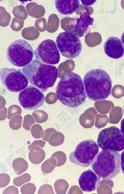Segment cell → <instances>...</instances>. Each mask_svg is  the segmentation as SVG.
Returning a JSON list of instances; mask_svg holds the SVG:
<instances>
[{"label": "cell", "mask_w": 124, "mask_h": 194, "mask_svg": "<svg viewBox=\"0 0 124 194\" xmlns=\"http://www.w3.org/2000/svg\"><path fill=\"white\" fill-rule=\"evenodd\" d=\"M58 99L63 105L77 107L85 101L87 95L82 79L78 74L68 73L60 79L56 89Z\"/></svg>", "instance_id": "6da1fadb"}, {"label": "cell", "mask_w": 124, "mask_h": 194, "mask_svg": "<svg viewBox=\"0 0 124 194\" xmlns=\"http://www.w3.org/2000/svg\"><path fill=\"white\" fill-rule=\"evenodd\" d=\"M29 83L43 92L54 84L58 77V68L34 59L22 68Z\"/></svg>", "instance_id": "7a4b0ae2"}, {"label": "cell", "mask_w": 124, "mask_h": 194, "mask_svg": "<svg viewBox=\"0 0 124 194\" xmlns=\"http://www.w3.org/2000/svg\"><path fill=\"white\" fill-rule=\"evenodd\" d=\"M83 83L87 96L91 100L105 99L110 94L112 81L103 70L97 68L89 71L84 76Z\"/></svg>", "instance_id": "3957f363"}, {"label": "cell", "mask_w": 124, "mask_h": 194, "mask_svg": "<svg viewBox=\"0 0 124 194\" xmlns=\"http://www.w3.org/2000/svg\"><path fill=\"white\" fill-rule=\"evenodd\" d=\"M121 159L120 153L109 150L101 151L96 154L92 163V170L102 179L110 180L120 171Z\"/></svg>", "instance_id": "277c9868"}, {"label": "cell", "mask_w": 124, "mask_h": 194, "mask_svg": "<svg viewBox=\"0 0 124 194\" xmlns=\"http://www.w3.org/2000/svg\"><path fill=\"white\" fill-rule=\"evenodd\" d=\"M8 59L13 65L24 67L32 61L34 53L30 44L23 39L16 40L11 43L7 51Z\"/></svg>", "instance_id": "5b68a950"}, {"label": "cell", "mask_w": 124, "mask_h": 194, "mask_svg": "<svg viewBox=\"0 0 124 194\" xmlns=\"http://www.w3.org/2000/svg\"><path fill=\"white\" fill-rule=\"evenodd\" d=\"M99 151L97 143L92 139H87L80 143L75 150L69 156V159L72 163L81 166L86 167L89 166Z\"/></svg>", "instance_id": "8992f818"}, {"label": "cell", "mask_w": 124, "mask_h": 194, "mask_svg": "<svg viewBox=\"0 0 124 194\" xmlns=\"http://www.w3.org/2000/svg\"><path fill=\"white\" fill-rule=\"evenodd\" d=\"M56 42L62 55L68 58L76 57L82 50V45L79 37L69 31L59 34L56 37Z\"/></svg>", "instance_id": "52a82bcc"}, {"label": "cell", "mask_w": 124, "mask_h": 194, "mask_svg": "<svg viewBox=\"0 0 124 194\" xmlns=\"http://www.w3.org/2000/svg\"><path fill=\"white\" fill-rule=\"evenodd\" d=\"M101 149L120 151L124 149V137L121 130L115 126L104 128L99 133L97 140Z\"/></svg>", "instance_id": "ba28073f"}, {"label": "cell", "mask_w": 124, "mask_h": 194, "mask_svg": "<svg viewBox=\"0 0 124 194\" xmlns=\"http://www.w3.org/2000/svg\"><path fill=\"white\" fill-rule=\"evenodd\" d=\"M0 74L2 84L11 92H19L28 85L27 77L20 69L3 67L0 69Z\"/></svg>", "instance_id": "9c48e42d"}, {"label": "cell", "mask_w": 124, "mask_h": 194, "mask_svg": "<svg viewBox=\"0 0 124 194\" xmlns=\"http://www.w3.org/2000/svg\"><path fill=\"white\" fill-rule=\"evenodd\" d=\"M34 55L37 60L48 64H58L60 60V54L56 43L50 39L42 41L34 51Z\"/></svg>", "instance_id": "30bf717a"}, {"label": "cell", "mask_w": 124, "mask_h": 194, "mask_svg": "<svg viewBox=\"0 0 124 194\" xmlns=\"http://www.w3.org/2000/svg\"><path fill=\"white\" fill-rule=\"evenodd\" d=\"M18 100L24 109L32 110L43 104L45 97L43 93L39 89L34 86L29 85L19 93Z\"/></svg>", "instance_id": "8fae6325"}, {"label": "cell", "mask_w": 124, "mask_h": 194, "mask_svg": "<svg viewBox=\"0 0 124 194\" xmlns=\"http://www.w3.org/2000/svg\"><path fill=\"white\" fill-rule=\"evenodd\" d=\"M80 187L83 191L91 192L95 190L100 185L101 179L93 171L89 169L83 172L78 180Z\"/></svg>", "instance_id": "7c38bea8"}, {"label": "cell", "mask_w": 124, "mask_h": 194, "mask_svg": "<svg viewBox=\"0 0 124 194\" xmlns=\"http://www.w3.org/2000/svg\"><path fill=\"white\" fill-rule=\"evenodd\" d=\"M104 50L107 56L114 59L121 58L124 54V48L121 41L116 37L108 38L104 44Z\"/></svg>", "instance_id": "4fadbf2b"}, {"label": "cell", "mask_w": 124, "mask_h": 194, "mask_svg": "<svg viewBox=\"0 0 124 194\" xmlns=\"http://www.w3.org/2000/svg\"><path fill=\"white\" fill-rule=\"evenodd\" d=\"M83 11L79 14V17H75L70 20V21L75 22L74 27L75 30L82 36L88 30L89 26L93 25L94 20V18L90 16L87 8H85Z\"/></svg>", "instance_id": "5bb4252c"}, {"label": "cell", "mask_w": 124, "mask_h": 194, "mask_svg": "<svg viewBox=\"0 0 124 194\" xmlns=\"http://www.w3.org/2000/svg\"><path fill=\"white\" fill-rule=\"evenodd\" d=\"M80 0H55V5L57 11L61 14L69 15L74 12L78 8Z\"/></svg>", "instance_id": "9a60e30c"}, {"label": "cell", "mask_w": 124, "mask_h": 194, "mask_svg": "<svg viewBox=\"0 0 124 194\" xmlns=\"http://www.w3.org/2000/svg\"><path fill=\"white\" fill-rule=\"evenodd\" d=\"M45 156V151L39 147L33 146L29 154V158L32 163L38 164L43 161Z\"/></svg>", "instance_id": "2e32d148"}, {"label": "cell", "mask_w": 124, "mask_h": 194, "mask_svg": "<svg viewBox=\"0 0 124 194\" xmlns=\"http://www.w3.org/2000/svg\"><path fill=\"white\" fill-rule=\"evenodd\" d=\"M12 165L15 172L18 175L25 172L28 167L27 162L24 159L21 158L15 159L13 162Z\"/></svg>", "instance_id": "e0dca14e"}, {"label": "cell", "mask_w": 124, "mask_h": 194, "mask_svg": "<svg viewBox=\"0 0 124 194\" xmlns=\"http://www.w3.org/2000/svg\"><path fill=\"white\" fill-rule=\"evenodd\" d=\"M31 178L30 175L25 173L21 175L15 177L13 180V183L17 186H21L25 183L30 181Z\"/></svg>", "instance_id": "ac0fdd59"}, {"label": "cell", "mask_w": 124, "mask_h": 194, "mask_svg": "<svg viewBox=\"0 0 124 194\" xmlns=\"http://www.w3.org/2000/svg\"><path fill=\"white\" fill-rule=\"evenodd\" d=\"M36 189L35 185L29 183L23 185L21 187L20 191L23 194H33L35 193Z\"/></svg>", "instance_id": "d6986e66"}, {"label": "cell", "mask_w": 124, "mask_h": 194, "mask_svg": "<svg viewBox=\"0 0 124 194\" xmlns=\"http://www.w3.org/2000/svg\"><path fill=\"white\" fill-rule=\"evenodd\" d=\"M41 169L45 174L49 173L52 170V160L50 159L45 161L42 164Z\"/></svg>", "instance_id": "ffe728a7"}, {"label": "cell", "mask_w": 124, "mask_h": 194, "mask_svg": "<svg viewBox=\"0 0 124 194\" xmlns=\"http://www.w3.org/2000/svg\"><path fill=\"white\" fill-rule=\"evenodd\" d=\"M10 180V177L8 174L5 173L0 174V187H3L7 186L9 183Z\"/></svg>", "instance_id": "44dd1931"}, {"label": "cell", "mask_w": 124, "mask_h": 194, "mask_svg": "<svg viewBox=\"0 0 124 194\" xmlns=\"http://www.w3.org/2000/svg\"><path fill=\"white\" fill-rule=\"evenodd\" d=\"M52 192V188L50 186L47 184H44L40 187L38 192V194H50Z\"/></svg>", "instance_id": "7402d4cb"}, {"label": "cell", "mask_w": 124, "mask_h": 194, "mask_svg": "<svg viewBox=\"0 0 124 194\" xmlns=\"http://www.w3.org/2000/svg\"><path fill=\"white\" fill-rule=\"evenodd\" d=\"M19 194V191L17 187L13 185L10 186L6 188L4 190L3 194Z\"/></svg>", "instance_id": "603a6c76"}, {"label": "cell", "mask_w": 124, "mask_h": 194, "mask_svg": "<svg viewBox=\"0 0 124 194\" xmlns=\"http://www.w3.org/2000/svg\"><path fill=\"white\" fill-rule=\"evenodd\" d=\"M45 143L44 142L41 140L36 141L29 146L28 148L29 150L30 151L32 147L35 145H38L42 148L44 146Z\"/></svg>", "instance_id": "cb8c5ba5"}, {"label": "cell", "mask_w": 124, "mask_h": 194, "mask_svg": "<svg viewBox=\"0 0 124 194\" xmlns=\"http://www.w3.org/2000/svg\"><path fill=\"white\" fill-rule=\"evenodd\" d=\"M82 4L85 6H91L96 1V0H80Z\"/></svg>", "instance_id": "d4e9b609"}, {"label": "cell", "mask_w": 124, "mask_h": 194, "mask_svg": "<svg viewBox=\"0 0 124 194\" xmlns=\"http://www.w3.org/2000/svg\"><path fill=\"white\" fill-rule=\"evenodd\" d=\"M121 158L122 171L124 174V150L121 153Z\"/></svg>", "instance_id": "484cf974"}, {"label": "cell", "mask_w": 124, "mask_h": 194, "mask_svg": "<svg viewBox=\"0 0 124 194\" xmlns=\"http://www.w3.org/2000/svg\"><path fill=\"white\" fill-rule=\"evenodd\" d=\"M121 131L124 137V118L122 119L121 122Z\"/></svg>", "instance_id": "4316f807"}, {"label": "cell", "mask_w": 124, "mask_h": 194, "mask_svg": "<svg viewBox=\"0 0 124 194\" xmlns=\"http://www.w3.org/2000/svg\"><path fill=\"white\" fill-rule=\"evenodd\" d=\"M121 41L122 44L124 48V32H123L121 35Z\"/></svg>", "instance_id": "83f0119b"}, {"label": "cell", "mask_w": 124, "mask_h": 194, "mask_svg": "<svg viewBox=\"0 0 124 194\" xmlns=\"http://www.w3.org/2000/svg\"><path fill=\"white\" fill-rule=\"evenodd\" d=\"M121 5L122 8L124 10V0L121 1Z\"/></svg>", "instance_id": "f1b7e54d"}]
</instances>
